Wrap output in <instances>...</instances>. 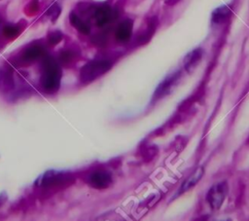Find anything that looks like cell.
<instances>
[{
	"mask_svg": "<svg viewBox=\"0 0 249 221\" xmlns=\"http://www.w3.org/2000/svg\"><path fill=\"white\" fill-rule=\"evenodd\" d=\"M180 76H181V74L179 71L168 75L161 83L159 84L158 88L155 91L153 98L155 100H158V99H160L163 96L167 95L168 93H170L171 91L173 90V88L175 87L176 83L178 82Z\"/></svg>",
	"mask_w": 249,
	"mask_h": 221,
	"instance_id": "obj_4",
	"label": "cell"
},
{
	"mask_svg": "<svg viewBox=\"0 0 249 221\" xmlns=\"http://www.w3.org/2000/svg\"><path fill=\"white\" fill-rule=\"evenodd\" d=\"M59 13H60V8H59V6H57L56 4H53V5L48 10V15H50V17H52V20H53V21H54V20L57 18Z\"/></svg>",
	"mask_w": 249,
	"mask_h": 221,
	"instance_id": "obj_17",
	"label": "cell"
},
{
	"mask_svg": "<svg viewBox=\"0 0 249 221\" xmlns=\"http://www.w3.org/2000/svg\"><path fill=\"white\" fill-rule=\"evenodd\" d=\"M231 9L228 5H224L215 9L212 13V21L216 24L224 22L231 15Z\"/></svg>",
	"mask_w": 249,
	"mask_h": 221,
	"instance_id": "obj_11",
	"label": "cell"
},
{
	"mask_svg": "<svg viewBox=\"0 0 249 221\" xmlns=\"http://www.w3.org/2000/svg\"><path fill=\"white\" fill-rule=\"evenodd\" d=\"M61 70L56 60L52 56L44 58L42 63V75H41V87L49 93L55 92L60 86Z\"/></svg>",
	"mask_w": 249,
	"mask_h": 221,
	"instance_id": "obj_1",
	"label": "cell"
},
{
	"mask_svg": "<svg viewBox=\"0 0 249 221\" xmlns=\"http://www.w3.org/2000/svg\"><path fill=\"white\" fill-rule=\"evenodd\" d=\"M89 184L95 189H105L112 183V176L105 170H96L88 177Z\"/></svg>",
	"mask_w": 249,
	"mask_h": 221,
	"instance_id": "obj_5",
	"label": "cell"
},
{
	"mask_svg": "<svg viewBox=\"0 0 249 221\" xmlns=\"http://www.w3.org/2000/svg\"><path fill=\"white\" fill-rule=\"evenodd\" d=\"M114 11L108 5L98 7L94 12V19L98 26H104L108 24L114 18Z\"/></svg>",
	"mask_w": 249,
	"mask_h": 221,
	"instance_id": "obj_6",
	"label": "cell"
},
{
	"mask_svg": "<svg viewBox=\"0 0 249 221\" xmlns=\"http://www.w3.org/2000/svg\"><path fill=\"white\" fill-rule=\"evenodd\" d=\"M228 193L227 182H219L213 185L207 192L206 201L212 209H219L223 204Z\"/></svg>",
	"mask_w": 249,
	"mask_h": 221,
	"instance_id": "obj_3",
	"label": "cell"
},
{
	"mask_svg": "<svg viewBox=\"0 0 249 221\" xmlns=\"http://www.w3.org/2000/svg\"><path fill=\"white\" fill-rule=\"evenodd\" d=\"M111 66V61L107 59L90 60L81 68L80 81L84 84H89L106 73Z\"/></svg>",
	"mask_w": 249,
	"mask_h": 221,
	"instance_id": "obj_2",
	"label": "cell"
},
{
	"mask_svg": "<svg viewBox=\"0 0 249 221\" xmlns=\"http://www.w3.org/2000/svg\"><path fill=\"white\" fill-rule=\"evenodd\" d=\"M62 37H63L62 33L60 31H58V30H55V31H53V32H51L49 34L48 41H49V43L51 45H56L57 43H59L61 41Z\"/></svg>",
	"mask_w": 249,
	"mask_h": 221,
	"instance_id": "obj_15",
	"label": "cell"
},
{
	"mask_svg": "<svg viewBox=\"0 0 249 221\" xmlns=\"http://www.w3.org/2000/svg\"><path fill=\"white\" fill-rule=\"evenodd\" d=\"M203 55V51L200 48H196L190 52L184 58V67L185 69L191 73L199 63Z\"/></svg>",
	"mask_w": 249,
	"mask_h": 221,
	"instance_id": "obj_8",
	"label": "cell"
},
{
	"mask_svg": "<svg viewBox=\"0 0 249 221\" xmlns=\"http://www.w3.org/2000/svg\"><path fill=\"white\" fill-rule=\"evenodd\" d=\"M19 33V28L16 25H6L3 28V34L6 37H10L13 38L15 36H17Z\"/></svg>",
	"mask_w": 249,
	"mask_h": 221,
	"instance_id": "obj_14",
	"label": "cell"
},
{
	"mask_svg": "<svg viewBox=\"0 0 249 221\" xmlns=\"http://www.w3.org/2000/svg\"><path fill=\"white\" fill-rule=\"evenodd\" d=\"M74 57H75V53L70 51V50L63 51L60 54V60L64 64H67V63L71 62L74 59Z\"/></svg>",
	"mask_w": 249,
	"mask_h": 221,
	"instance_id": "obj_16",
	"label": "cell"
},
{
	"mask_svg": "<svg viewBox=\"0 0 249 221\" xmlns=\"http://www.w3.org/2000/svg\"><path fill=\"white\" fill-rule=\"evenodd\" d=\"M203 174H204L203 167L202 166L196 167V170L182 183V185H181V187H180V189L178 191V194L180 195V194L188 191L189 189L193 188L197 182L200 181V179L202 178Z\"/></svg>",
	"mask_w": 249,
	"mask_h": 221,
	"instance_id": "obj_9",
	"label": "cell"
},
{
	"mask_svg": "<svg viewBox=\"0 0 249 221\" xmlns=\"http://www.w3.org/2000/svg\"><path fill=\"white\" fill-rule=\"evenodd\" d=\"M44 53V49L41 46H30L24 50L21 59L24 62H32L40 58Z\"/></svg>",
	"mask_w": 249,
	"mask_h": 221,
	"instance_id": "obj_10",
	"label": "cell"
},
{
	"mask_svg": "<svg viewBox=\"0 0 249 221\" xmlns=\"http://www.w3.org/2000/svg\"><path fill=\"white\" fill-rule=\"evenodd\" d=\"M70 18V22L71 24L77 29L79 30L81 33L83 34H89L90 32V27L89 25L85 22L84 20H82L80 18V17H78V15H76L75 13H71L69 16Z\"/></svg>",
	"mask_w": 249,
	"mask_h": 221,
	"instance_id": "obj_12",
	"label": "cell"
},
{
	"mask_svg": "<svg viewBox=\"0 0 249 221\" xmlns=\"http://www.w3.org/2000/svg\"><path fill=\"white\" fill-rule=\"evenodd\" d=\"M132 27H133V22L131 19L126 18L123 20L116 29V33H115L116 39L121 43L127 42L131 37Z\"/></svg>",
	"mask_w": 249,
	"mask_h": 221,
	"instance_id": "obj_7",
	"label": "cell"
},
{
	"mask_svg": "<svg viewBox=\"0 0 249 221\" xmlns=\"http://www.w3.org/2000/svg\"><path fill=\"white\" fill-rule=\"evenodd\" d=\"M158 152H159L158 147L153 144H146L142 146L140 149V154L145 161L153 160L157 156Z\"/></svg>",
	"mask_w": 249,
	"mask_h": 221,
	"instance_id": "obj_13",
	"label": "cell"
}]
</instances>
